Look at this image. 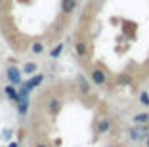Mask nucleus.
I'll return each instance as SVG.
<instances>
[{
	"instance_id": "nucleus-16",
	"label": "nucleus",
	"mask_w": 149,
	"mask_h": 147,
	"mask_svg": "<svg viewBox=\"0 0 149 147\" xmlns=\"http://www.w3.org/2000/svg\"><path fill=\"white\" fill-rule=\"evenodd\" d=\"M117 84H120V86H128V84H132V77H128V75H118V77H117Z\"/></svg>"
},
{
	"instance_id": "nucleus-5",
	"label": "nucleus",
	"mask_w": 149,
	"mask_h": 147,
	"mask_svg": "<svg viewBox=\"0 0 149 147\" xmlns=\"http://www.w3.org/2000/svg\"><path fill=\"white\" fill-rule=\"evenodd\" d=\"M111 128H113V121L107 118V117L100 118V121L96 122V134L97 136H103V134H107V132H111Z\"/></svg>"
},
{
	"instance_id": "nucleus-24",
	"label": "nucleus",
	"mask_w": 149,
	"mask_h": 147,
	"mask_svg": "<svg viewBox=\"0 0 149 147\" xmlns=\"http://www.w3.org/2000/svg\"><path fill=\"white\" fill-rule=\"evenodd\" d=\"M147 128H149V122H147Z\"/></svg>"
},
{
	"instance_id": "nucleus-13",
	"label": "nucleus",
	"mask_w": 149,
	"mask_h": 147,
	"mask_svg": "<svg viewBox=\"0 0 149 147\" xmlns=\"http://www.w3.org/2000/svg\"><path fill=\"white\" fill-rule=\"evenodd\" d=\"M132 122H134V124H147V122H149V113L147 111L136 113V115L132 117Z\"/></svg>"
},
{
	"instance_id": "nucleus-1",
	"label": "nucleus",
	"mask_w": 149,
	"mask_h": 147,
	"mask_svg": "<svg viewBox=\"0 0 149 147\" xmlns=\"http://www.w3.org/2000/svg\"><path fill=\"white\" fill-rule=\"evenodd\" d=\"M149 136V128L147 124H132L128 128V139L134 143H140V141H145V138Z\"/></svg>"
},
{
	"instance_id": "nucleus-7",
	"label": "nucleus",
	"mask_w": 149,
	"mask_h": 147,
	"mask_svg": "<svg viewBox=\"0 0 149 147\" xmlns=\"http://www.w3.org/2000/svg\"><path fill=\"white\" fill-rule=\"evenodd\" d=\"M61 107H63V103H61V100H57V98H52V100L46 103V111H48L50 117H57L59 111H61Z\"/></svg>"
},
{
	"instance_id": "nucleus-21",
	"label": "nucleus",
	"mask_w": 149,
	"mask_h": 147,
	"mask_svg": "<svg viewBox=\"0 0 149 147\" xmlns=\"http://www.w3.org/2000/svg\"><path fill=\"white\" fill-rule=\"evenodd\" d=\"M143 143H145V147H149V136L145 138V141H143Z\"/></svg>"
},
{
	"instance_id": "nucleus-10",
	"label": "nucleus",
	"mask_w": 149,
	"mask_h": 147,
	"mask_svg": "<svg viewBox=\"0 0 149 147\" xmlns=\"http://www.w3.org/2000/svg\"><path fill=\"white\" fill-rule=\"evenodd\" d=\"M29 107H31L29 98H19V100L15 101V109H17L19 117H27V115H29Z\"/></svg>"
},
{
	"instance_id": "nucleus-3",
	"label": "nucleus",
	"mask_w": 149,
	"mask_h": 147,
	"mask_svg": "<svg viewBox=\"0 0 149 147\" xmlns=\"http://www.w3.org/2000/svg\"><path fill=\"white\" fill-rule=\"evenodd\" d=\"M90 82L96 84V86H103V84H107V73L103 69H100V67L90 69Z\"/></svg>"
},
{
	"instance_id": "nucleus-11",
	"label": "nucleus",
	"mask_w": 149,
	"mask_h": 147,
	"mask_svg": "<svg viewBox=\"0 0 149 147\" xmlns=\"http://www.w3.org/2000/svg\"><path fill=\"white\" fill-rule=\"evenodd\" d=\"M4 95H6V100H10V101H13V103H15V101L19 100V90H17V86H12V84H8V86L4 88Z\"/></svg>"
},
{
	"instance_id": "nucleus-15",
	"label": "nucleus",
	"mask_w": 149,
	"mask_h": 147,
	"mask_svg": "<svg viewBox=\"0 0 149 147\" xmlns=\"http://www.w3.org/2000/svg\"><path fill=\"white\" fill-rule=\"evenodd\" d=\"M63 44L59 42V44H56V46L52 48V50H50V57H52V59H57V57H61V54H63Z\"/></svg>"
},
{
	"instance_id": "nucleus-19",
	"label": "nucleus",
	"mask_w": 149,
	"mask_h": 147,
	"mask_svg": "<svg viewBox=\"0 0 149 147\" xmlns=\"http://www.w3.org/2000/svg\"><path fill=\"white\" fill-rule=\"evenodd\" d=\"M8 147H21V145H19L17 141H10V143H8Z\"/></svg>"
},
{
	"instance_id": "nucleus-12",
	"label": "nucleus",
	"mask_w": 149,
	"mask_h": 147,
	"mask_svg": "<svg viewBox=\"0 0 149 147\" xmlns=\"http://www.w3.org/2000/svg\"><path fill=\"white\" fill-rule=\"evenodd\" d=\"M21 73H23V77H33L35 73H38V65L35 63V61H25L23 63V67H21Z\"/></svg>"
},
{
	"instance_id": "nucleus-23",
	"label": "nucleus",
	"mask_w": 149,
	"mask_h": 147,
	"mask_svg": "<svg viewBox=\"0 0 149 147\" xmlns=\"http://www.w3.org/2000/svg\"><path fill=\"white\" fill-rule=\"evenodd\" d=\"M132 147H138V145H132Z\"/></svg>"
},
{
	"instance_id": "nucleus-6",
	"label": "nucleus",
	"mask_w": 149,
	"mask_h": 147,
	"mask_svg": "<svg viewBox=\"0 0 149 147\" xmlns=\"http://www.w3.org/2000/svg\"><path fill=\"white\" fill-rule=\"evenodd\" d=\"M77 88H79V92L82 95H88L90 94V78L84 77L82 73H79L77 75Z\"/></svg>"
},
{
	"instance_id": "nucleus-14",
	"label": "nucleus",
	"mask_w": 149,
	"mask_h": 147,
	"mask_svg": "<svg viewBox=\"0 0 149 147\" xmlns=\"http://www.w3.org/2000/svg\"><path fill=\"white\" fill-rule=\"evenodd\" d=\"M44 48H46V46H44L42 40H35L29 50H31V54H35V56H40V54H44Z\"/></svg>"
},
{
	"instance_id": "nucleus-18",
	"label": "nucleus",
	"mask_w": 149,
	"mask_h": 147,
	"mask_svg": "<svg viewBox=\"0 0 149 147\" xmlns=\"http://www.w3.org/2000/svg\"><path fill=\"white\" fill-rule=\"evenodd\" d=\"M10 138H12V130L6 128V130H4V139H10Z\"/></svg>"
},
{
	"instance_id": "nucleus-17",
	"label": "nucleus",
	"mask_w": 149,
	"mask_h": 147,
	"mask_svg": "<svg viewBox=\"0 0 149 147\" xmlns=\"http://www.w3.org/2000/svg\"><path fill=\"white\" fill-rule=\"evenodd\" d=\"M138 101H140L143 107H149V92H140V95H138Z\"/></svg>"
},
{
	"instance_id": "nucleus-20",
	"label": "nucleus",
	"mask_w": 149,
	"mask_h": 147,
	"mask_svg": "<svg viewBox=\"0 0 149 147\" xmlns=\"http://www.w3.org/2000/svg\"><path fill=\"white\" fill-rule=\"evenodd\" d=\"M35 147H50V145H48V143H36Z\"/></svg>"
},
{
	"instance_id": "nucleus-4",
	"label": "nucleus",
	"mask_w": 149,
	"mask_h": 147,
	"mask_svg": "<svg viewBox=\"0 0 149 147\" xmlns=\"http://www.w3.org/2000/svg\"><path fill=\"white\" fill-rule=\"evenodd\" d=\"M44 78H46L44 73H35L33 77H29V80H23V86H25L29 92H33L35 88H38L40 84L44 82Z\"/></svg>"
},
{
	"instance_id": "nucleus-2",
	"label": "nucleus",
	"mask_w": 149,
	"mask_h": 147,
	"mask_svg": "<svg viewBox=\"0 0 149 147\" xmlns=\"http://www.w3.org/2000/svg\"><path fill=\"white\" fill-rule=\"evenodd\" d=\"M6 78H8V84H12V86H21L23 84V73L15 65H10L6 69Z\"/></svg>"
},
{
	"instance_id": "nucleus-22",
	"label": "nucleus",
	"mask_w": 149,
	"mask_h": 147,
	"mask_svg": "<svg viewBox=\"0 0 149 147\" xmlns=\"http://www.w3.org/2000/svg\"><path fill=\"white\" fill-rule=\"evenodd\" d=\"M4 2H6V0H0V6H2V4H4Z\"/></svg>"
},
{
	"instance_id": "nucleus-8",
	"label": "nucleus",
	"mask_w": 149,
	"mask_h": 147,
	"mask_svg": "<svg viewBox=\"0 0 149 147\" xmlns=\"http://www.w3.org/2000/svg\"><path fill=\"white\" fill-rule=\"evenodd\" d=\"M77 6H79V0H61L59 12H61L63 15H71V13H74Z\"/></svg>"
},
{
	"instance_id": "nucleus-9",
	"label": "nucleus",
	"mask_w": 149,
	"mask_h": 147,
	"mask_svg": "<svg viewBox=\"0 0 149 147\" xmlns=\"http://www.w3.org/2000/svg\"><path fill=\"white\" fill-rule=\"evenodd\" d=\"M73 48H74V54H77V57H80V59H86L88 54H90V48H88V44L84 42V40H77Z\"/></svg>"
}]
</instances>
